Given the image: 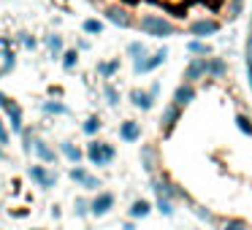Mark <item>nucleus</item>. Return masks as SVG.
Wrapping results in <instances>:
<instances>
[{
  "label": "nucleus",
  "mask_w": 252,
  "mask_h": 230,
  "mask_svg": "<svg viewBox=\"0 0 252 230\" xmlns=\"http://www.w3.org/2000/svg\"><path fill=\"white\" fill-rule=\"evenodd\" d=\"M130 103L136 106V109H141V111H149V109H152V103H155V98L149 95V89H133V92H130Z\"/></svg>",
  "instance_id": "nucleus-13"
},
{
  "label": "nucleus",
  "mask_w": 252,
  "mask_h": 230,
  "mask_svg": "<svg viewBox=\"0 0 252 230\" xmlns=\"http://www.w3.org/2000/svg\"><path fill=\"white\" fill-rule=\"evenodd\" d=\"M117 71H120V60H111V62H100V65H98V73H100V76H103V79H111V76H114Z\"/></svg>",
  "instance_id": "nucleus-18"
},
{
  "label": "nucleus",
  "mask_w": 252,
  "mask_h": 230,
  "mask_svg": "<svg viewBox=\"0 0 252 230\" xmlns=\"http://www.w3.org/2000/svg\"><path fill=\"white\" fill-rule=\"evenodd\" d=\"M127 211H130V217H133V219H141V217H147V214L152 211V203L144 201V198H138V201L133 203V206L127 208Z\"/></svg>",
  "instance_id": "nucleus-16"
},
{
  "label": "nucleus",
  "mask_w": 252,
  "mask_h": 230,
  "mask_svg": "<svg viewBox=\"0 0 252 230\" xmlns=\"http://www.w3.org/2000/svg\"><path fill=\"white\" fill-rule=\"evenodd\" d=\"M0 160H3V146H0Z\"/></svg>",
  "instance_id": "nucleus-39"
},
{
  "label": "nucleus",
  "mask_w": 252,
  "mask_h": 230,
  "mask_svg": "<svg viewBox=\"0 0 252 230\" xmlns=\"http://www.w3.org/2000/svg\"><path fill=\"white\" fill-rule=\"evenodd\" d=\"M103 92H106V100H109L111 106H117V103H120V95H117V87L106 84V89H103Z\"/></svg>",
  "instance_id": "nucleus-29"
},
{
  "label": "nucleus",
  "mask_w": 252,
  "mask_h": 230,
  "mask_svg": "<svg viewBox=\"0 0 252 230\" xmlns=\"http://www.w3.org/2000/svg\"><path fill=\"white\" fill-rule=\"evenodd\" d=\"M106 19L114 22L117 28H130V25H133V17L122 6H109V8H106Z\"/></svg>",
  "instance_id": "nucleus-7"
},
{
  "label": "nucleus",
  "mask_w": 252,
  "mask_h": 230,
  "mask_svg": "<svg viewBox=\"0 0 252 230\" xmlns=\"http://www.w3.org/2000/svg\"><path fill=\"white\" fill-rule=\"evenodd\" d=\"M0 52L6 55V52H11V44H8V38H0Z\"/></svg>",
  "instance_id": "nucleus-35"
},
{
  "label": "nucleus",
  "mask_w": 252,
  "mask_h": 230,
  "mask_svg": "<svg viewBox=\"0 0 252 230\" xmlns=\"http://www.w3.org/2000/svg\"><path fill=\"white\" fill-rule=\"evenodd\" d=\"M84 211H90V203L84 201V198H79L76 201V214H84Z\"/></svg>",
  "instance_id": "nucleus-34"
},
{
  "label": "nucleus",
  "mask_w": 252,
  "mask_h": 230,
  "mask_svg": "<svg viewBox=\"0 0 252 230\" xmlns=\"http://www.w3.org/2000/svg\"><path fill=\"white\" fill-rule=\"evenodd\" d=\"M25 49H35V38H30V35H28V38H25Z\"/></svg>",
  "instance_id": "nucleus-36"
},
{
  "label": "nucleus",
  "mask_w": 252,
  "mask_h": 230,
  "mask_svg": "<svg viewBox=\"0 0 252 230\" xmlns=\"http://www.w3.org/2000/svg\"><path fill=\"white\" fill-rule=\"evenodd\" d=\"M179 116H182V106H176V103H171L168 109H165V114H163V133L165 136H171L174 133V127H176V122H179Z\"/></svg>",
  "instance_id": "nucleus-9"
},
{
  "label": "nucleus",
  "mask_w": 252,
  "mask_h": 230,
  "mask_svg": "<svg viewBox=\"0 0 252 230\" xmlns=\"http://www.w3.org/2000/svg\"><path fill=\"white\" fill-rule=\"evenodd\" d=\"M120 138H122V141H127V144L138 141V138H141V125L133 122V119H125L120 125Z\"/></svg>",
  "instance_id": "nucleus-10"
},
{
  "label": "nucleus",
  "mask_w": 252,
  "mask_h": 230,
  "mask_svg": "<svg viewBox=\"0 0 252 230\" xmlns=\"http://www.w3.org/2000/svg\"><path fill=\"white\" fill-rule=\"evenodd\" d=\"M68 176H71L73 181H79V184H82V181L87 179V168H84V165H73L71 173H68Z\"/></svg>",
  "instance_id": "nucleus-26"
},
{
  "label": "nucleus",
  "mask_w": 252,
  "mask_h": 230,
  "mask_svg": "<svg viewBox=\"0 0 252 230\" xmlns=\"http://www.w3.org/2000/svg\"><path fill=\"white\" fill-rule=\"evenodd\" d=\"M82 127H84V133H87V136H95V133H98V130H100V127H103V122H100V119H98V116H90V119H87V122H84V125H82Z\"/></svg>",
  "instance_id": "nucleus-22"
},
{
  "label": "nucleus",
  "mask_w": 252,
  "mask_h": 230,
  "mask_svg": "<svg viewBox=\"0 0 252 230\" xmlns=\"http://www.w3.org/2000/svg\"><path fill=\"white\" fill-rule=\"evenodd\" d=\"M33 152L38 154V157L44 160V163H55V160H57V154L52 152L49 144H44V141H33Z\"/></svg>",
  "instance_id": "nucleus-17"
},
{
  "label": "nucleus",
  "mask_w": 252,
  "mask_h": 230,
  "mask_svg": "<svg viewBox=\"0 0 252 230\" xmlns=\"http://www.w3.org/2000/svg\"><path fill=\"white\" fill-rule=\"evenodd\" d=\"M33 230H41V228H33Z\"/></svg>",
  "instance_id": "nucleus-40"
},
{
  "label": "nucleus",
  "mask_w": 252,
  "mask_h": 230,
  "mask_svg": "<svg viewBox=\"0 0 252 230\" xmlns=\"http://www.w3.org/2000/svg\"><path fill=\"white\" fill-rule=\"evenodd\" d=\"M82 30L84 33H93V35H100L103 33V22H100V19H84Z\"/></svg>",
  "instance_id": "nucleus-21"
},
{
  "label": "nucleus",
  "mask_w": 252,
  "mask_h": 230,
  "mask_svg": "<svg viewBox=\"0 0 252 230\" xmlns=\"http://www.w3.org/2000/svg\"><path fill=\"white\" fill-rule=\"evenodd\" d=\"M236 125H239V130L244 133V136H252V119L247 114H239L236 116Z\"/></svg>",
  "instance_id": "nucleus-23"
},
{
  "label": "nucleus",
  "mask_w": 252,
  "mask_h": 230,
  "mask_svg": "<svg viewBox=\"0 0 252 230\" xmlns=\"http://www.w3.org/2000/svg\"><path fill=\"white\" fill-rule=\"evenodd\" d=\"M158 208H160V214H174V201L171 198H158Z\"/></svg>",
  "instance_id": "nucleus-27"
},
{
  "label": "nucleus",
  "mask_w": 252,
  "mask_h": 230,
  "mask_svg": "<svg viewBox=\"0 0 252 230\" xmlns=\"http://www.w3.org/2000/svg\"><path fill=\"white\" fill-rule=\"evenodd\" d=\"M168 57V49H158L155 55H144L141 60H136V73H152L155 68H160Z\"/></svg>",
  "instance_id": "nucleus-4"
},
{
  "label": "nucleus",
  "mask_w": 252,
  "mask_h": 230,
  "mask_svg": "<svg viewBox=\"0 0 252 230\" xmlns=\"http://www.w3.org/2000/svg\"><path fill=\"white\" fill-rule=\"evenodd\" d=\"M190 100H195V87H192V84H179V87H176V92H174V103L176 106H187L190 103Z\"/></svg>",
  "instance_id": "nucleus-14"
},
{
  "label": "nucleus",
  "mask_w": 252,
  "mask_h": 230,
  "mask_svg": "<svg viewBox=\"0 0 252 230\" xmlns=\"http://www.w3.org/2000/svg\"><path fill=\"white\" fill-rule=\"evenodd\" d=\"M203 76H206V57L190 60V65H187V71H185V82L192 84V82H198V79H203Z\"/></svg>",
  "instance_id": "nucleus-8"
},
{
  "label": "nucleus",
  "mask_w": 252,
  "mask_h": 230,
  "mask_svg": "<svg viewBox=\"0 0 252 230\" xmlns=\"http://www.w3.org/2000/svg\"><path fill=\"white\" fill-rule=\"evenodd\" d=\"M127 55H130V60H141L144 55H147V46L141 44V41H133V44H127Z\"/></svg>",
  "instance_id": "nucleus-19"
},
{
  "label": "nucleus",
  "mask_w": 252,
  "mask_h": 230,
  "mask_svg": "<svg viewBox=\"0 0 252 230\" xmlns=\"http://www.w3.org/2000/svg\"><path fill=\"white\" fill-rule=\"evenodd\" d=\"M187 49H190L192 55H209V46L201 44V41H190V44H187Z\"/></svg>",
  "instance_id": "nucleus-28"
},
{
  "label": "nucleus",
  "mask_w": 252,
  "mask_h": 230,
  "mask_svg": "<svg viewBox=\"0 0 252 230\" xmlns=\"http://www.w3.org/2000/svg\"><path fill=\"white\" fill-rule=\"evenodd\" d=\"M46 49H49L52 55H60V52H63V38L57 33H49V35H46Z\"/></svg>",
  "instance_id": "nucleus-20"
},
{
  "label": "nucleus",
  "mask_w": 252,
  "mask_h": 230,
  "mask_svg": "<svg viewBox=\"0 0 252 230\" xmlns=\"http://www.w3.org/2000/svg\"><path fill=\"white\" fill-rule=\"evenodd\" d=\"M3 111L8 114V122H11V130H22V106L17 103V100L6 98V103H3Z\"/></svg>",
  "instance_id": "nucleus-6"
},
{
  "label": "nucleus",
  "mask_w": 252,
  "mask_h": 230,
  "mask_svg": "<svg viewBox=\"0 0 252 230\" xmlns=\"http://www.w3.org/2000/svg\"><path fill=\"white\" fill-rule=\"evenodd\" d=\"M247 71H250V87H252V57L247 60Z\"/></svg>",
  "instance_id": "nucleus-37"
},
{
  "label": "nucleus",
  "mask_w": 252,
  "mask_h": 230,
  "mask_svg": "<svg viewBox=\"0 0 252 230\" xmlns=\"http://www.w3.org/2000/svg\"><path fill=\"white\" fill-rule=\"evenodd\" d=\"M30 179L38 187H44V190H52L57 184V173L52 168H46V165H30Z\"/></svg>",
  "instance_id": "nucleus-3"
},
{
  "label": "nucleus",
  "mask_w": 252,
  "mask_h": 230,
  "mask_svg": "<svg viewBox=\"0 0 252 230\" xmlns=\"http://www.w3.org/2000/svg\"><path fill=\"white\" fill-rule=\"evenodd\" d=\"M44 111H46V114H52V116H55V114H65V106H63V103H57V100H46V103H44Z\"/></svg>",
  "instance_id": "nucleus-24"
},
{
  "label": "nucleus",
  "mask_w": 252,
  "mask_h": 230,
  "mask_svg": "<svg viewBox=\"0 0 252 230\" xmlns=\"http://www.w3.org/2000/svg\"><path fill=\"white\" fill-rule=\"evenodd\" d=\"M82 187H87V190H98V187H100V179H95V176L87 173V179L82 181Z\"/></svg>",
  "instance_id": "nucleus-31"
},
{
  "label": "nucleus",
  "mask_w": 252,
  "mask_h": 230,
  "mask_svg": "<svg viewBox=\"0 0 252 230\" xmlns=\"http://www.w3.org/2000/svg\"><path fill=\"white\" fill-rule=\"evenodd\" d=\"M190 30H192V35H212L220 30V22L217 19H198V22L190 25Z\"/></svg>",
  "instance_id": "nucleus-12"
},
{
  "label": "nucleus",
  "mask_w": 252,
  "mask_h": 230,
  "mask_svg": "<svg viewBox=\"0 0 252 230\" xmlns=\"http://www.w3.org/2000/svg\"><path fill=\"white\" fill-rule=\"evenodd\" d=\"M241 8H244V0H230V17L241 14Z\"/></svg>",
  "instance_id": "nucleus-32"
},
{
  "label": "nucleus",
  "mask_w": 252,
  "mask_h": 230,
  "mask_svg": "<svg viewBox=\"0 0 252 230\" xmlns=\"http://www.w3.org/2000/svg\"><path fill=\"white\" fill-rule=\"evenodd\" d=\"M76 62H79V52L76 49H68L65 55H63V65L71 71V68H76Z\"/></svg>",
  "instance_id": "nucleus-25"
},
{
  "label": "nucleus",
  "mask_w": 252,
  "mask_h": 230,
  "mask_svg": "<svg viewBox=\"0 0 252 230\" xmlns=\"http://www.w3.org/2000/svg\"><path fill=\"white\" fill-rule=\"evenodd\" d=\"M3 103H6V95L0 92V109H3Z\"/></svg>",
  "instance_id": "nucleus-38"
},
{
  "label": "nucleus",
  "mask_w": 252,
  "mask_h": 230,
  "mask_svg": "<svg viewBox=\"0 0 252 230\" xmlns=\"http://www.w3.org/2000/svg\"><path fill=\"white\" fill-rule=\"evenodd\" d=\"M0 76H3V73H0Z\"/></svg>",
  "instance_id": "nucleus-41"
},
{
  "label": "nucleus",
  "mask_w": 252,
  "mask_h": 230,
  "mask_svg": "<svg viewBox=\"0 0 252 230\" xmlns=\"http://www.w3.org/2000/svg\"><path fill=\"white\" fill-rule=\"evenodd\" d=\"M6 144H11V136H8V127L0 119V146H6Z\"/></svg>",
  "instance_id": "nucleus-30"
},
{
  "label": "nucleus",
  "mask_w": 252,
  "mask_h": 230,
  "mask_svg": "<svg viewBox=\"0 0 252 230\" xmlns=\"http://www.w3.org/2000/svg\"><path fill=\"white\" fill-rule=\"evenodd\" d=\"M114 146H111L109 141H98V138H95V141H90L87 144V160L93 165H98V168H106V165L111 163V160H114Z\"/></svg>",
  "instance_id": "nucleus-1"
},
{
  "label": "nucleus",
  "mask_w": 252,
  "mask_h": 230,
  "mask_svg": "<svg viewBox=\"0 0 252 230\" xmlns=\"http://www.w3.org/2000/svg\"><path fill=\"white\" fill-rule=\"evenodd\" d=\"M60 152L65 154V157L71 160V163H82V157H84V152H82V149H79L73 141H65V144H60Z\"/></svg>",
  "instance_id": "nucleus-15"
},
{
  "label": "nucleus",
  "mask_w": 252,
  "mask_h": 230,
  "mask_svg": "<svg viewBox=\"0 0 252 230\" xmlns=\"http://www.w3.org/2000/svg\"><path fill=\"white\" fill-rule=\"evenodd\" d=\"M222 230H247V225H244V222H239V219H230V222L225 225Z\"/></svg>",
  "instance_id": "nucleus-33"
},
{
  "label": "nucleus",
  "mask_w": 252,
  "mask_h": 230,
  "mask_svg": "<svg viewBox=\"0 0 252 230\" xmlns=\"http://www.w3.org/2000/svg\"><path fill=\"white\" fill-rule=\"evenodd\" d=\"M111 206H114V195L103 190L90 201V214H93V217H103V214L111 211Z\"/></svg>",
  "instance_id": "nucleus-5"
},
{
  "label": "nucleus",
  "mask_w": 252,
  "mask_h": 230,
  "mask_svg": "<svg viewBox=\"0 0 252 230\" xmlns=\"http://www.w3.org/2000/svg\"><path fill=\"white\" fill-rule=\"evenodd\" d=\"M138 28H141L144 33L155 35V38H168V35H174V33H176V28L168 22V19H163V17H152V14L141 17Z\"/></svg>",
  "instance_id": "nucleus-2"
},
{
  "label": "nucleus",
  "mask_w": 252,
  "mask_h": 230,
  "mask_svg": "<svg viewBox=\"0 0 252 230\" xmlns=\"http://www.w3.org/2000/svg\"><path fill=\"white\" fill-rule=\"evenodd\" d=\"M225 73H228V62L222 57H206V76L222 79Z\"/></svg>",
  "instance_id": "nucleus-11"
}]
</instances>
